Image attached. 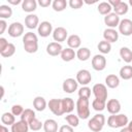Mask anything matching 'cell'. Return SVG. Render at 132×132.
I'll return each instance as SVG.
<instances>
[{
    "label": "cell",
    "instance_id": "cell-51",
    "mask_svg": "<svg viewBox=\"0 0 132 132\" xmlns=\"http://www.w3.org/2000/svg\"><path fill=\"white\" fill-rule=\"evenodd\" d=\"M21 2H23V1H21V0H8V3H10V4H13V5H18L19 3H21Z\"/></svg>",
    "mask_w": 132,
    "mask_h": 132
},
{
    "label": "cell",
    "instance_id": "cell-20",
    "mask_svg": "<svg viewBox=\"0 0 132 132\" xmlns=\"http://www.w3.org/2000/svg\"><path fill=\"white\" fill-rule=\"evenodd\" d=\"M60 56H61L63 61L70 62V61H72L76 57V53L74 52V50H72L70 47H66V48H63V51H62Z\"/></svg>",
    "mask_w": 132,
    "mask_h": 132
},
{
    "label": "cell",
    "instance_id": "cell-43",
    "mask_svg": "<svg viewBox=\"0 0 132 132\" xmlns=\"http://www.w3.org/2000/svg\"><path fill=\"white\" fill-rule=\"evenodd\" d=\"M24 110H25V109H24L23 106L20 105V104H14V105H12V107H11V113H12L13 116H20V117H21Z\"/></svg>",
    "mask_w": 132,
    "mask_h": 132
},
{
    "label": "cell",
    "instance_id": "cell-42",
    "mask_svg": "<svg viewBox=\"0 0 132 132\" xmlns=\"http://www.w3.org/2000/svg\"><path fill=\"white\" fill-rule=\"evenodd\" d=\"M29 128L31 129V130H33V131H38V130H40L41 128H43V123H41L38 119H34L33 121H31L30 123H29Z\"/></svg>",
    "mask_w": 132,
    "mask_h": 132
},
{
    "label": "cell",
    "instance_id": "cell-15",
    "mask_svg": "<svg viewBox=\"0 0 132 132\" xmlns=\"http://www.w3.org/2000/svg\"><path fill=\"white\" fill-rule=\"evenodd\" d=\"M106 108L110 114H118L121 110V103L118 99H110L106 103Z\"/></svg>",
    "mask_w": 132,
    "mask_h": 132
},
{
    "label": "cell",
    "instance_id": "cell-32",
    "mask_svg": "<svg viewBox=\"0 0 132 132\" xmlns=\"http://www.w3.org/2000/svg\"><path fill=\"white\" fill-rule=\"evenodd\" d=\"M112 9L114 10V13H117L119 16L120 15H124V14H126L128 12V4L126 2L121 1L120 4L117 5L116 7H113Z\"/></svg>",
    "mask_w": 132,
    "mask_h": 132
},
{
    "label": "cell",
    "instance_id": "cell-47",
    "mask_svg": "<svg viewBox=\"0 0 132 132\" xmlns=\"http://www.w3.org/2000/svg\"><path fill=\"white\" fill-rule=\"evenodd\" d=\"M38 4H39L41 7H47V6H50L51 4H53V3L51 2V0H39V1H38Z\"/></svg>",
    "mask_w": 132,
    "mask_h": 132
},
{
    "label": "cell",
    "instance_id": "cell-49",
    "mask_svg": "<svg viewBox=\"0 0 132 132\" xmlns=\"http://www.w3.org/2000/svg\"><path fill=\"white\" fill-rule=\"evenodd\" d=\"M120 2H121V0H109L108 1V3L111 5V7L113 8V7H116L117 5H119L120 4Z\"/></svg>",
    "mask_w": 132,
    "mask_h": 132
},
{
    "label": "cell",
    "instance_id": "cell-16",
    "mask_svg": "<svg viewBox=\"0 0 132 132\" xmlns=\"http://www.w3.org/2000/svg\"><path fill=\"white\" fill-rule=\"evenodd\" d=\"M25 26L28 29H35L38 28L39 26V19L36 14L33 13H29L26 18H25Z\"/></svg>",
    "mask_w": 132,
    "mask_h": 132
},
{
    "label": "cell",
    "instance_id": "cell-19",
    "mask_svg": "<svg viewBox=\"0 0 132 132\" xmlns=\"http://www.w3.org/2000/svg\"><path fill=\"white\" fill-rule=\"evenodd\" d=\"M80 43H81V39L78 35L76 34H72L70 36H68L67 38V44H68V47L74 50V48H79L80 46Z\"/></svg>",
    "mask_w": 132,
    "mask_h": 132
},
{
    "label": "cell",
    "instance_id": "cell-18",
    "mask_svg": "<svg viewBox=\"0 0 132 132\" xmlns=\"http://www.w3.org/2000/svg\"><path fill=\"white\" fill-rule=\"evenodd\" d=\"M29 129H30V128H29V124L21 120V121L15 122V123L11 126L10 131H11V132H28Z\"/></svg>",
    "mask_w": 132,
    "mask_h": 132
},
{
    "label": "cell",
    "instance_id": "cell-11",
    "mask_svg": "<svg viewBox=\"0 0 132 132\" xmlns=\"http://www.w3.org/2000/svg\"><path fill=\"white\" fill-rule=\"evenodd\" d=\"M67 35H68V32L64 27H57L53 31V38L56 42H59V43L65 41L66 38H68Z\"/></svg>",
    "mask_w": 132,
    "mask_h": 132
},
{
    "label": "cell",
    "instance_id": "cell-35",
    "mask_svg": "<svg viewBox=\"0 0 132 132\" xmlns=\"http://www.w3.org/2000/svg\"><path fill=\"white\" fill-rule=\"evenodd\" d=\"M65 120H66V122L68 123V125L69 126H71V127H77L78 126V124H79V118L77 117V116H74V114H72V113H68L66 117H65Z\"/></svg>",
    "mask_w": 132,
    "mask_h": 132
},
{
    "label": "cell",
    "instance_id": "cell-52",
    "mask_svg": "<svg viewBox=\"0 0 132 132\" xmlns=\"http://www.w3.org/2000/svg\"><path fill=\"white\" fill-rule=\"evenodd\" d=\"M120 132H132V130L128 127V126H126V127H124V128H122L121 129V131Z\"/></svg>",
    "mask_w": 132,
    "mask_h": 132
},
{
    "label": "cell",
    "instance_id": "cell-1",
    "mask_svg": "<svg viewBox=\"0 0 132 132\" xmlns=\"http://www.w3.org/2000/svg\"><path fill=\"white\" fill-rule=\"evenodd\" d=\"M129 120L126 114L118 113V114H111L107 119V125L110 128H124L128 126Z\"/></svg>",
    "mask_w": 132,
    "mask_h": 132
},
{
    "label": "cell",
    "instance_id": "cell-54",
    "mask_svg": "<svg viewBox=\"0 0 132 132\" xmlns=\"http://www.w3.org/2000/svg\"><path fill=\"white\" fill-rule=\"evenodd\" d=\"M129 4H130V5L132 6V0H130V1H129Z\"/></svg>",
    "mask_w": 132,
    "mask_h": 132
},
{
    "label": "cell",
    "instance_id": "cell-33",
    "mask_svg": "<svg viewBox=\"0 0 132 132\" xmlns=\"http://www.w3.org/2000/svg\"><path fill=\"white\" fill-rule=\"evenodd\" d=\"M12 15V9L8 5H0V18L2 20L9 19Z\"/></svg>",
    "mask_w": 132,
    "mask_h": 132
},
{
    "label": "cell",
    "instance_id": "cell-38",
    "mask_svg": "<svg viewBox=\"0 0 132 132\" xmlns=\"http://www.w3.org/2000/svg\"><path fill=\"white\" fill-rule=\"evenodd\" d=\"M92 107L96 110V111H102L105 109L106 107V101L103 100H99V99H94L92 102Z\"/></svg>",
    "mask_w": 132,
    "mask_h": 132
},
{
    "label": "cell",
    "instance_id": "cell-4",
    "mask_svg": "<svg viewBox=\"0 0 132 132\" xmlns=\"http://www.w3.org/2000/svg\"><path fill=\"white\" fill-rule=\"evenodd\" d=\"M47 106L50 110L55 114V116H62L64 113L63 110V104H62V99H51L47 102Z\"/></svg>",
    "mask_w": 132,
    "mask_h": 132
},
{
    "label": "cell",
    "instance_id": "cell-6",
    "mask_svg": "<svg viewBox=\"0 0 132 132\" xmlns=\"http://www.w3.org/2000/svg\"><path fill=\"white\" fill-rule=\"evenodd\" d=\"M92 67L96 71H102L106 67V59L103 55H95L92 58Z\"/></svg>",
    "mask_w": 132,
    "mask_h": 132
},
{
    "label": "cell",
    "instance_id": "cell-2",
    "mask_svg": "<svg viewBox=\"0 0 132 132\" xmlns=\"http://www.w3.org/2000/svg\"><path fill=\"white\" fill-rule=\"evenodd\" d=\"M89 99L78 98L76 101V111L77 117L81 120H86L90 116V107H89Z\"/></svg>",
    "mask_w": 132,
    "mask_h": 132
},
{
    "label": "cell",
    "instance_id": "cell-9",
    "mask_svg": "<svg viewBox=\"0 0 132 132\" xmlns=\"http://www.w3.org/2000/svg\"><path fill=\"white\" fill-rule=\"evenodd\" d=\"M24 33V25L20 22H13L8 27V35L10 37H19Z\"/></svg>",
    "mask_w": 132,
    "mask_h": 132
},
{
    "label": "cell",
    "instance_id": "cell-24",
    "mask_svg": "<svg viewBox=\"0 0 132 132\" xmlns=\"http://www.w3.org/2000/svg\"><path fill=\"white\" fill-rule=\"evenodd\" d=\"M37 7V2L35 0H24L22 2V9L26 12H33Z\"/></svg>",
    "mask_w": 132,
    "mask_h": 132
},
{
    "label": "cell",
    "instance_id": "cell-28",
    "mask_svg": "<svg viewBox=\"0 0 132 132\" xmlns=\"http://www.w3.org/2000/svg\"><path fill=\"white\" fill-rule=\"evenodd\" d=\"M35 118H36L35 117V111L33 109H31V108H26L23 111L22 116H21V120L24 121V122H26V123H28V124L31 121H33Z\"/></svg>",
    "mask_w": 132,
    "mask_h": 132
},
{
    "label": "cell",
    "instance_id": "cell-14",
    "mask_svg": "<svg viewBox=\"0 0 132 132\" xmlns=\"http://www.w3.org/2000/svg\"><path fill=\"white\" fill-rule=\"evenodd\" d=\"M62 51H63V47H62L61 43L56 42V41L48 43L46 46V53L52 57H56V56L61 55Z\"/></svg>",
    "mask_w": 132,
    "mask_h": 132
},
{
    "label": "cell",
    "instance_id": "cell-13",
    "mask_svg": "<svg viewBox=\"0 0 132 132\" xmlns=\"http://www.w3.org/2000/svg\"><path fill=\"white\" fill-rule=\"evenodd\" d=\"M77 86H78L77 80L74 79V78L69 77V78H66V79L63 81L62 88H63V91H64L65 93L71 94V93H73L74 91L77 90Z\"/></svg>",
    "mask_w": 132,
    "mask_h": 132
},
{
    "label": "cell",
    "instance_id": "cell-30",
    "mask_svg": "<svg viewBox=\"0 0 132 132\" xmlns=\"http://www.w3.org/2000/svg\"><path fill=\"white\" fill-rule=\"evenodd\" d=\"M1 122H2L3 125L12 126L15 123V119H14V116L11 112H4L1 116Z\"/></svg>",
    "mask_w": 132,
    "mask_h": 132
},
{
    "label": "cell",
    "instance_id": "cell-25",
    "mask_svg": "<svg viewBox=\"0 0 132 132\" xmlns=\"http://www.w3.org/2000/svg\"><path fill=\"white\" fill-rule=\"evenodd\" d=\"M120 56L122 58V60L126 63H130L132 62V51L127 47V46H123L120 50Z\"/></svg>",
    "mask_w": 132,
    "mask_h": 132
},
{
    "label": "cell",
    "instance_id": "cell-29",
    "mask_svg": "<svg viewBox=\"0 0 132 132\" xmlns=\"http://www.w3.org/2000/svg\"><path fill=\"white\" fill-rule=\"evenodd\" d=\"M120 76H121V78H123L125 80L132 78V66H130V65L123 66L120 69Z\"/></svg>",
    "mask_w": 132,
    "mask_h": 132
},
{
    "label": "cell",
    "instance_id": "cell-3",
    "mask_svg": "<svg viewBox=\"0 0 132 132\" xmlns=\"http://www.w3.org/2000/svg\"><path fill=\"white\" fill-rule=\"evenodd\" d=\"M105 124V117L102 113L95 114L91 120L88 122V127L93 132H100Z\"/></svg>",
    "mask_w": 132,
    "mask_h": 132
},
{
    "label": "cell",
    "instance_id": "cell-34",
    "mask_svg": "<svg viewBox=\"0 0 132 132\" xmlns=\"http://www.w3.org/2000/svg\"><path fill=\"white\" fill-rule=\"evenodd\" d=\"M98 50L101 54H108L111 50V43L107 42L106 40H102L98 43Z\"/></svg>",
    "mask_w": 132,
    "mask_h": 132
},
{
    "label": "cell",
    "instance_id": "cell-7",
    "mask_svg": "<svg viewBox=\"0 0 132 132\" xmlns=\"http://www.w3.org/2000/svg\"><path fill=\"white\" fill-rule=\"evenodd\" d=\"M76 80L78 84H80L82 87L87 86L88 84L91 82L92 80V75L91 72L87 69H80L79 71H77L76 73Z\"/></svg>",
    "mask_w": 132,
    "mask_h": 132
},
{
    "label": "cell",
    "instance_id": "cell-53",
    "mask_svg": "<svg viewBox=\"0 0 132 132\" xmlns=\"http://www.w3.org/2000/svg\"><path fill=\"white\" fill-rule=\"evenodd\" d=\"M128 127H129V128L132 130V121H130V122L128 123Z\"/></svg>",
    "mask_w": 132,
    "mask_h": 132
},
{
    "label": "cell",
    "instance_id": "cell-31",
    "mask_svg": "<svg viewBox=\"0 0 132 132\" xmlns=\"http://www.w3.org/2000/svg\"><path fill=\"white\" fill-rule=\"evenodd\" d=\"M111 9H112V7H111V5H110L108 2H101V3H99V5H98V11H99V13L102 14V15H107V14H109L110 11H111Z\"/></svg>",
    "mask_w": 132,
    "mask_h": 132
},
{
    "label": "cell",
    "instance_id": "cell-37",
    "mask_svg": "<svg viewBox=\"0 0 132 132\" xmlns=\"http://www.w3.org/2000/svg\"><path fill=\"white\" fill-rule=\"evenodd\" d=\"M14 53H15V46H14V44H13V43H9V44L6 46V48H5L3 52L0 53V55H1L3 58H9V57L13 56Z\"/></svg>",
    "mask_w": 132,
    "mask_h": 132
},
{
    "label": "cell",
    "instance_id": "cell-40",
    "mask_svg": "<svg viewBox=\"0 0 132 132\" xmlns=\"http://www.w3.org/2000/svg\"><path fill=\"white\" fill-rule=\"evenodd\" d=\"M24 42H38V38L37 35L33 32H27L25 33L24 37H23V43Z\"/></svg>",
    "mask_w": 132,
    "mask_h": 132
},
{
    "label": "cell",
    "instance_id": "cell-12",
    "mask_svg": "<svg viewBox=\"0 0 132 132\" xmlns=\"http://www.w3.org/2000/svg\"><path fill=\"white\" fill-rule=\"evenodd\" d=\"M120 22H121L120 16L117 13H114V12H110L109 14H107V15L104 16V23H105V25L108 28L114 29L117 26L119 27Z\"/></svg>",
    "mask_w": 132,
    "mask_h": 132
},
{
    "label": "cell",
    "instance_id": "cell-8",
    "mask_svg": "<svg viewBox=\"0 0 132 132\" xmlns=\"http://www.w3.org/2000/svg\"><path fill=\"white\" fill-rule=\"evenodd\" d=\"M119 32L124 36H130L132 34V21L129 19L121 20L119 24Z\"/></svg>",
    "mask_w": 132,
    "mask_h": 132
},
{
    "label": "cell",
    "instance_id": "cell-26",
    "mask_svg": "<svg viewBox=\"0 0 132 132\" xmlns=\"http://www.w3.org/2000/svg\"><path fill=\"white\" fill-rule=\"evenodd\" d=\"M76 57L79 61H87L91 57V51L88 47H79L76 52Z\"/></svg>",
    "mask_w": 132,
    "mask_h": 132
},
{
    "label": "cell",
    "instance_id": "cell-21",
    "mask_svg": "<svg viewBox=\"0 0 132 132\" xmlns=\"http://www.w3.org/2000/svg\"><path fill=\"white\" fill-rule=\"evenodd\" d=\"M46 105H47V103H46L45 99L41 96H37L33 100V107L37 111H43L46 108Z\"/></svg>",
    "mask_w": 132,
    "mask_h": 132
},
{
    "label": "cell",
    "instance_id": "cell-17",
    "mask_svg": "<svg viewBox=\"0 0 132 132\" xmlns=\"http://www.w3.org/2000/svg\"><path fill=\"white\" fill-rule=\"evenodd\" d=\"M103 38H104V40H106L109 43L116 42L119 39V32L117 30H114V29L107 28L103 32Z\"/></svg>",
    "mask_w": 132,
    "mask_h": 132
},
{
    "label": "cell",
    "instance_id": "cell-27",
    "mask_svg": "<svg viewBox=\"0 0 132 132\" xmlns=\"http://www.w3.org/2000/svg\"><path fill=\"white\" fill-rule=\"evenodd\" d=\"M62 104H63L64 113H70L74 109V101L69 97L63 98L62 99Z\"/></svg>",
    "mask_w": 132,
    "mask_h": 132
},
{
    "label": "cell",
    "instance_id": "cell-45",
    "mask_svg": "<svg viewBox=\"0 0 132 132\" xmlns=\"http://www.w3.org/2000/svg\"><path fill=\"white\" fill-rule=\"evenodd\" d=\"M58 132H74V130H73V127H71L69 125H63L59 128Z\"/></svg>",
    "mask_w": 132,
    "mask_h": 132
},
{
    "label": "cell",
    "instance_id": "cell-36",
    "mask_svg": "<svg viewBox=\"0 0 132 132\" xmlns=\"http://www.w3.org/2000/svg\"><path fill=\"white\" fill-rule=\"evenodd\" d=\"M52 6L55 11H63L67 6V2L66 0H55Z\"/></svg>",
    "mask_w": 132,
    "mask_h": 132
},
{
    "label": "cell",
    "instance_id": "cell-41",
    "mask_svg": "<svg viewBox=\"0 0 132 132\" xmlns=\"http://www.w3.org/2000/svg\"><path fill=\"white\" fill-rule=\"evenodd\" d=\"M91 96V89L87 86H84L81 87L79 90H78V97L79 98H86V99H89Z\"/></svg>",
    "mask_w": 132,
    "mask_h": 132
},
{
    "label": "cell",
    "instance_id": "cell-39",
    "mask_svg": "<svg viewBox=\"0 0 132 132\" xmlns=\"http://www.w3.org/2000/svg\"><path fill=\"white\" fill-rule=\"evenodd\" d=\"M24 50L29 54L36 53L38 50V42H24Z\"/></svg>",
    "mask_w": 132,
    "mask_h": 132
},
{
    "label": "cell",
    "instance_id": "cell-50",
    "mask_svg": "<svg viewBox=\"0 0 132 132\" xmlns=\"http://www.w3.org/2000/svg\"><path fill=\"white\" fill-rule=\"evenodd\" d=\"M0 132H9V131H8V128H7L5 125L2 124V125L0 126Z\"/></svg>",
    "mask_w": 132,
    "mask_h": 132
},
{
    "label": "cell",
    "instance_id": "cell-5",
    "mask_svg": "<svg viewBox=\"0 0 132 132\" xmlns=\"http://www.w3.org/2000/svg\"><path fill=\"white\" fill-rule=\"evenodd\" d=\"M92 91H93V94L95 95L96 99L106 101L108 94H107V88H106L105 85H103V84H96V85H94Z\"/></svg>",
    "mask_w": 132,
    "mask_h": 132
},
{
    "label": "cell",
    "instance_id": "cell-48",
    "mask_svg": "<svg viewBox=\"0 0 132 132\" xmlns=\"http://www.w3.org/2000/svg\"><path fill=\"white\" fill-rule=\"evenodd\" d=\"M6 27H7L6 22H5L4 20H0V34H3V33H4Z\"/></svg>",
    "mask_w": 132,
    "mask_h": 132
},
{
    "label": "cell",
    "instance_id": "cell-46",
    "mask_svg": "<svg viewBox=\"0 0 132 132\" xmlns=\"http://www.w3.org/2000/svg\"><path fill=\"white\" fill-rule=\"evenodd\" d=\"M9 44V42L4 38V37H1L0 38V53L1 52H3L5 48H6V46Z\"/></svg>",
    "mask_w": 132,
    "mask_h": 132
},
{
    "label": "cell",
    "instance_id": "cell-10",
    "mask_svg": "<svg viewBox=\"0 0 132 132\" xmlns=\"http://www.w3.org/2000/svg\"><path fill=\"white\" fill-rule=\"evenodd\" d=\"M37 31L41 37H47L50 36V34H53V25L47 21L41 22L37 28Z\"/></svg>",
    "mask_w": 132,
    "mask_h": 132
},
{
    "label": "cell",
    "instance_id": "cell-44",
    "mask_svg": "<svg viewBox=\"0 0 132 132\" xmlns=\"http://www.w3.org/2000/svg\"><path fill=\"white\" fill-rule=\"evenodd\" d=\"M82 4H84V1H81V0H70L69 1V6L73 9L80 8L82 6Z\"/></svg>",
    "mask_w": 132,
    "mask_h": 132
},
{
    "label": "cell",
    "instance_id": "cell-22",
    "mask_svg": "<svg viewBox=\"0 0 132 132\" xmlns=\"http://www.w3.org/2000/svg\"><path fill=\"white\" fill-rule=\"evenodd\" d=\"M44 132H58V123L53 119H47L43 123Z\"/></svg>",
    "mask_w": 132,
    "mask_h": 132
},
{
    "label": "cell",
    "instance_id": "cell-23",
    "mask_svg": "<svg viewBox=\"0 0 132 132\" xmlns=\"http://www.w3.org/2000/svg\"><path fill=\"white\" fill-rule=\"evenodd\" d=\"M105 84L108 88L110 89H114L118 88L120 85V78L116 75V74H108L105 77Z\"/></svg>",
    "mask_w": 132,
    "mask_h": 132
}]
</instances>
